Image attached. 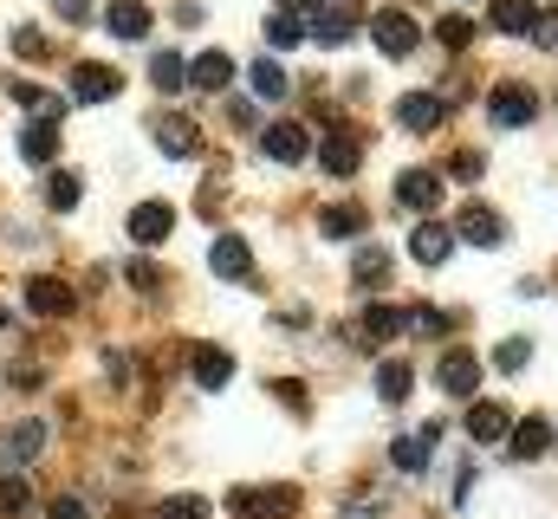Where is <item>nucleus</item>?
Returning a JSON list of instances; mask_svg holds the SVG:
<instances>
[{"instance_id": "nucleus-7", "label": "nucleus", "mask_w": 558, "mask_h": 519, "mask_svg": "<svg viewBox=\"0 0 558 519\" xmlns=\"http://www.w3.org/2000/svg\"><path fill=\"white\" fill-rule=\"evenodd\" d=\"M507 448H513L520 461H539V455L553 448V415H513V429H507Z\"/></svg>"}, {"instance_id": "nucleus-42", "label": "nucleus", "mask_w": 558, "mask_h": 519, "mask_svg": "<svg viewBox=\"0 0 558 519\" xmlns=\"http://www.w3.org/2000/svg\"><path fill=\"white\" fill-rule=\"evenodd\" d=\"M52 519H85V500H78V494H59V500H52Z\"/></svg>"}, {"instance_id": "nucleus-45", "label": "nucleus", "mask_w": 558, "mask_h": 519, "mask_svg": "<svg viewBox=\"0 0 558 519\" xmlns=\"http://www.w3.org/2000/svg\"><path fill=\"white\" fill-rule=\"evenodd\" d=\"M318 0H279V13H312Z\"/></svg>"}, {"instance_id": "nucleus-24", "label": "nucleus", "mask_w": 558, "mask_h": 519, "mask_svg": "<svg viewBox=\"0 0 558 519\" xmlns=\"http://www.w3.org/2000/svg\"><path fill=\"white\" fill-rule=\"evenodd\" d=\"M487 20H494V33H533L539 26V7L533 0H494Z\"/></svg>"}, {"instance_id": "nucleus-12", "label": "nucleus", "mask_w": 558, "mask_h": 519, "mask_svg": "<svg viewBox=\"0 0 558 519\" xmlns=\"http://www.w3.org/2000/svg\"><path fill=\"white\" fill-rule=\"evenodd\" d=\"M441 118H448V105H441L435 92H410V98H397V124H403V130H416V136L441 130Z\"/></svg>"}, {"instance_id": "nucleus-18", "label": "nucleus", "mask_w": 558, "mask_h": 519, "mask_svg": "<svg viewBox=\"0 0 558 519\" xmlns=\"http://www.w3.org/2000/svg\"><path fill=\"white\" fill-rule=\"evenodd\" d=\"M351 33H357V13H351V7H312V39L344 46Z\"/></svg>"}, {"instance_id": "nucleus-40", "label": "nucleus", "mask_w": 558, "mask_h": 519, "mask_svg": "<svg viewBox=\"0 0 558 519\" xmlns=\"http://www.w3.org/2000/svg\"><path fill=\"white\" fill-rule=\"evenodd\" d=\"M13 52H20V59H46V33H39V26H20V33H13Z\"/></svg>"}, {"instance_id": "nucleus-28", "label": "nucleus", "mask_w": 558, "mask_h": 519, "mask_svg": "<svg viewBox=\"0 0 558 519\" xmlns=\"http://www.w3.org/2000/svg\"><path fill=\"white\" fill-rule=\"evenodd\" d=\"M20 156H26V162H52V156H59V130L52 124H26L20 130Z\"/></svg>"}, {"instance_id": "nucleus-1", "label": "nucleus", "mask_w": 558, "mask_h": 519, "mask_svg": "<svg viewBox=\"0 0 558 519\" xmlns=\"http://www.w3.org/2000/svg\"><path fill=\"white\" fill-rule=\"evenodd\" d=\"M228 514L234 519H292L299 514V487L274 481V487H234L228 494Z\"/></svg>"}, {"instance_id": "nucleus-21", "label": "nucleus", "mask_w": 558, "mask_h": 519, "mask_svg": "<svg viewBox=\"0 0 558 519\" xmlns=\"http://www.w3.org/2000/svg\"><path fill=\"white\" fill-rule=\"evenodd\" d=\"M403 331H410V312H403V305H371V312H364V338H371V345H390V338H403Z\"/></svg>"}, {"instance_id": "nucleus-38", "label": "nucleus", "mask_w": 558, "mask_h": 519, "mask_svg": "<svg viewBox=\"0 0 558 519\" xmlns=\"http://www.w3.org/2000/svg\"><path fill=\"white\" fill-rule=\"evenodd\" d=\"M410 325H416V331H428V338H441V331L454 325V312H441V305H416V312H410Z\"/></svg>"}, {"instance_id": "nucleus-13", "label": "nucleus", "mask_w": 558, "mask_h": 519, "mask_svg": "<svg viewBox=\"0 0 558 519\" xmlns=\"http://www.w3.org/2000/svg\"><path fill=\"white\" fill-rule=\"evenodd\" d=\"M260 149L274 162H305L312 156V136H305V124H267L260 130Z\"/></svg>"}, {"instance_id": "nucleus-6", "label": "nucleus", "mask_w": 558, "mask_h": 519, "mask_svg": "<svg viewBox=\"0 0 558 519\" xmlns=\"http://www.w3.org/2000/svg\"><path fill=\"white\" fill-rule=\"evenodd\" d=\"M149 136H156L162 156H195V149H202V130H195V118H182V111H162V118L149 124Z\"/></svg>"}, {"instance_id": "nucleus-9", "label": "nucleus", "mask_w": 558, "mask_h": 519, "mask_svg": "<svg viewBox=\"0 0 558 519\" xmlns=\"http://www.w3.org/2000/svg\"><path fill=\"white\" fill-rule=\"evenodd\" d=\"M435 384H441V396H474L481 389V358L474 351H448L435 364Z\"/></svg>"}, {"instance_id": "nucleus-10", "label": "nucleus", "mask_w": 558, "mask_h": 519, "mask_svg": "<svg viewBox=\"0 0 558 519\" xmlns=\"http://www.w3.org/2000/svg\"><path fill=\"white\" fill-rule=\"evenodd\" d=\"M189 377L202 389H228V377H234V358L221 351V345H189Z\"/></svg>"}, {"instance_id": "nucleus-36", "label": "nucleus", "mask_w": 558, "mask_h": 519, "mask_svg": "<svg viewBox=\"0 0 558 519\" xmlns=\"http://www.w3.org/2000/svg\"><path fill=\"white\" fill-rule=\"evenodd\" d=\"M526 358H533V338H507V345L494 351V364H500L507 377H513V371H526Z\"/></svg>"}, {"instance_id": "nucleus-27", "label": "nucleus", "mask_w": 558, "mask_h": 519, "mask_svg": "<svg viewBox=\"0 0 558 519\" xmlns=\"http://www.w3.org/2000/svg\"><path fill=\"white\" fill-rule=\"evenodd\" d=\"M410 389H416V371H410L403 358H390V364H377V396H384V402H403Z\"/></svg>"}, {"instance_id": "nucleus-43", "label": "nucleus", "mask_w": 558, "mask_h": 519, "mask_svg": "<svg viewBox=\"0 0 558 519\" xmlns=\"http://www.w3.org/2000/svg\"><path fill=\"white\" fill-rule=\"evenodd\" d=\"M274 396H279V402H292V409H305V389H299V384H274Z\"/></svg>"}, {"instance_id": "nucleus-14", "label": "nucleus", "mask_w": 558, "mask_h": 519, "mask_svg": "<svg viewBox=\"0 0 558 519\" xmlns=\"http://www.w3.org/2000/svg\"><path fill=\"white\" fill-rule=\"evenodd\" d=\"M448 254H454V228H448V221H416V234H410V260L441 266Z\"/></svg>"}, {"instance_id": "nucleus-44", "label": "nucleus", "mask_w": 558, "mask_h": 519, "mask_svg": "<svg viewBox=\"0 0 558 519\" xmlns=\"http://www.w3.org/2000/svg\"><path fill=\"white\" fill-rule=\"evenodd\" d=\"M52 13L59 20H85V0H52Z\"/></svg>"}, {"instance_id": "nucleus-20", "label": "nucleus", "mask_w": 558, "mask_h": 519, "mask_svg": "<svg viewBox=\"0 0 558 519\" xmlns=\"http://www.w3.org/2000/svg\"><path fill=\"white\" fill-rule=\"evenodd\" d=\"M397 202H403V208H435V202H441V176L403 169V176H397Z\"/></svg>"}, {"instance_id": "nucleus-39", "label": "nucleus", "mask_w": 558, "mask_h": 519, "mask_svg": "<svg viewBox=\"0 0 558 519\" xmlns=\"http://www.w3.org/2000/svg\"><path fill=\"white\" fill-rule=\"evenodd\" d=\"M162 519H208V500L202 494H175V500H162Z\"/></svg>"}, {"instance_id": "nucleus-8", "label": "nucleus", "mask_w": 558, "mask_h": 519, "mask_svg": "<svg viewBox=\"0 0 558 519\" xmlns=\"http://www.w3.org/2000/svg\"><path fill=\"white\" fill-rule=\"evenodd\" d=\"M175 234V208L169 202H143V208H131V241L137 248H162Z\"/></svg>"}, {"instance_id": "nucleus-30", "label": "nucleus", "mask_w": 558, "mask_h": 519, "mask_svg": "<svg viewBox=\"0 0 558 519\" xmlns=\"http://www.w3.org/2000/svg\"><path fill=\"white\" fill-rule=\"evenodd\" d=\"M318 234H325V241H351V234H364V208H325V215H318Z\"/></svg>"}, {"instance_id": "nucleus-23", "label": "nucleus", "mask_w": 558, "mask_h": 519, "mask_svg": "<svg viewBox=\"0 0 558 519\" xmlns=\"http://www.w3.org/2000/svg\"><path fill=\"white\" fill-rule=\"evenodd\" d=\"M105 26H111L118 39H143V33H149V7H143V0H111Z\"/></svg>"}, {"instance_id": "nucleus-25", "label": "nucleus", "mask_w": 558, "mask_h": 519, "mask_svg": "<svg viewBox=\"0 0 558 519\" xmlns=\"http://www.w3.org/2000/svg\"><path fill=\"white\" fill-rule=\"evenodd\" d=\"M247 85H254L267 105H279V98L292 92V79H286V65H279V59H254V65H247Z\"/></svg>"}, {"instance_id": "nucleus-46", "label": "nucleus", "mask_w": 558, "mask_h": 519, "mask_svg": "<svg viewBox=\"0 0 558 519\" xmlns=\"http://www.w3.org/2000/svg\"><path fill=\"white\" fill-rule=\"evenodd\" d=\"M0 325H7V312H0Z\"/></svg>"}, {"instance_id": "nucleus-3", "label": "nucleus", "mask_w": 558, "mask_h": 519, "mask_svg": "<svg viewBox=\"0 0 558 519\" xmlns=\"http://www.w3.org/2000/svg\"><path fill=\"white\" fill-rule=\"evenodd\" d=\"M487 118L500 130H520L539 118V98H533V85H494V98H487Z\"/></svg>"}, {"instance_id": "nucleus-41", "label": "nucleus", "mask_w": 558, "mask_h": 519, "mask_svg": "<svg viewBox=\"0 0 558 519\" xmlns=\"http://www.w3.org/2000/svg\"><path fill=\"white\" fill-rule=\"evenodd\" d=\"M448 176H454V182H481V176H487V162H481L474 149H461V156L448 162Z\"/></svg>"}, {"instance_id": "nucleus-31", "label": "nucleus", "mask_w": 558, "mask_h": 519, "mask_svg": "<svg viewBox=\"0 0 558 519\" xmlns=\"http://www.w3.org/2000/svg\"><path fill=\"white\" fill-rule=\"evenodd\" d=\"M39 448H46V429H39V422H20V429L7 435V455H13V468H26Z\"/></svg>"}, {"instance_id": "nucleus-17", "label": "nucleus", "mask_w": 558, "mask_h": 519, "mask_svg": "<svg viewBox=\"0 0 558 519\" xmlns=\"http://www.w3.org/2000/svg\"><path fill=\"white\" fill-rule=\"evenodd\" d=\"M507 429H513V409L507 402H474L468 409V435L474 442H507Z\"/></svg>"}, {"instance_id": "nucleus-29", "label": "nucleus", "mask_w": 558, "mask_h": 519, "mask_svg": "<svg viewBox=\"0 0 558 519\" xmlns=\"http://www.w3.org/2000/svg\"><path fill=\"white\" fill-rule=\"evenodd\" d=\"M149 85L169 98V92H182V85H189V65H182L175 52H156V59H149Z\"/></svg>"}, {"instance_id": "nucleus-5", "label": "nucleus", "mask_w": 558, "mask_h": 519, "mask_svg": "<svg viewBox=\"0 0 558 519\" xmlns=\"http://www.w3.org/2000/svg\"><path fill=\"white\" fill-rule=\"evenodd\" d=\"M78 299H72V286L65 279H52V273H26V312H39V318H65Z\"/></svg>"}, {"instance_id": "nucleus-4", "label": "nucleus", "mask_w": 558, "mask_h": 519, "mask_svg": "<svg viewBox=\"0 0 558 519\" xmlns=\"http://www.w3.org/2000/svg\"><path fill=\"white\" fill-rule=\"evenodd\" d=\"M454 241H468V248H500V241H507V221H500L494 208L468 202V208L454 215Z\"/></svg>"}, {"instance_id": "nucleus-34", "label": "nucleus", "mask_w": 558, "mask_h": 519, "mask_svg": "<svg viewBox=\"0 0 558 519\" xmlns=\"http://www.w3.org/2000/svg\"><path fill=\"white\" fill-rule=\"evenodd\" d=\"M435 39H441L448 52H468V46H474V20H461V13H448V20L435 26Z\"/></svg>"}, {"instance_id": "nucleus-19", "label": "nucleus", "mask_w": 558, "mask_h": 519, "mask_svg": "<svg viewBox=\"0 0 558 519\" xmlns=\"http://www.w3.org/2000/svg\"><path fill=\"white\" fill-rule=\"evenodd\" d=\"M189 85H195V92H228V85H234V59H228V52H202V59L189 65Z\"/></svg>"}, {"instance_id": "nucleus-2", "label": "nucleus", "mask_w": 558, "mask_h": 519, "mask_svg": "<svg viewBox=\"0 0 558 519\" xmlns=\"http://www.w3.org/2000/svg\"><path fill=\"white\" fill-rule=\"evenodd\" d=\"M371 39H377V52H390V59H410L422 46V26L410 13H397V7H384V13H371Z\"/></svg>"}, {"instance_id": "nucleus-37", "label": "nucleus", "mask_w": 558, "mask_h": 519, "mask_svg": "<svg viewBox=\"0 0 558 519\" xmlns=\"http://www.w3.org/2000/svg\"><path fill=\"white\" fill-rule=\"evenodd\" d=\"M26 500H33V487L20 474H0V514H26Z\"/></svg>"}, {"instance_id": "nucleus-11", "label": "nucleus", "mask_w": 558, "mask_h": 519, "mask_svg": "<svg viewBox=\"0 0 558 519\" xmlns=\"http://www.w3.org/2000/svg\"><path fill=\"white\" fill-rule=\"evenodd\" d=\"M124 92V79L111 72V65H72V98L78 105H105V98H118Z\"/></svg>"}, {"instance_id": "nucleus-16", "label": "nucleus", "mask_w": 558, "mask_h": 519, "mask_svg": "<svg viewBox=\"0 0 558 519\" xmlns=\"http://www.w3.org/2000/svg\"><path fill=\"white\" fill-rule=\"evenodd\" d=\"M318 162H325L331 176H357V162H364V143H357L351 130H331V136L318 143Z\"/></svg>"}, {"instance_id": "nucleus-26", "label": "nucleus", "mask_w": 558, "mask_h": 519, "mask_svg": "<svg viewBox=\"0 0 558 519\" xmlns=\"http://www.w3.org/2000/svg\"><path fill=\"white\" fill-rule=\"evenodd\" d=\"M13 98L33 111V124H59V118H65V98H59V92H39V85H13Z\"/></svg>"}, {"instance_id": "nucleus-22", "label": "nucleus", "mask_w": 558, "mask_h": 519, "mask_svg": "<svg viewBox=\"0 0 558 519\" xmlns=\"http://www.w3.org/2000/svg\"><path fill=\"white\" fill-rule=\"evenodd\" d=\"M441 442V429H422V435H403L397 448H390V461H397V474H422L428 468V448Z\"/></svg>"}, {"instance_id": "nucleus-35", "label": "nucleus", "mask_w": 558, "mask_h": 519, "mask_svg": "<svg viewBox=\"0 0 558 519\" xmlns=\"http://www.w3.org/2000/svg\"><path fill=\"white\" fill-rule=\"evenodd\" d=\"M267 39H274L279 52L299 46V39H305V20H299V13H274V20H267Z\"/></svg>"}, {"instance_id": "nucleus-32", "label": "nucleus", "mask_w": 558, "mask_h": 519, "mask_svg": "<svg viewBox=\"0 0 558 519\" xmlns=\"http://www.w3.org/2000/svg\"><path fill=\"white\" fill-rule=\"evenodd\" d=\"M78 195H85V189H78V176H65V169H52V176H46V202H52L59 215H72V208H78Z\"/></svg>"}, {"instance_id": "nucleus-33", "label": "nucleus", "mask_w": 558, "mask_h": 519, "mask_svg": "<svg viewBox=\"0 0 558 519\" xmlns=\"http://www.w3.org/2000/svg\"><path fill=\"white\" fill-rule=\"evenodd\" d=\"M351 273H357V286H384V279H390V254H384V248H364Z\"/></svg>"}, {"instance_id": "nucleus-15", "label": "nucleus", "mask_w": 558, "mask_h": 519, "mask_svg": "<svg viewBox=\"0 0 558 519\" xmlns=\"http://www.w3.org/2000/svg\"><path fill=\"white\" fill-rule=\"evenodd\" d=\"M208 266H215V279H254V248H247L241 234H221L215 254H208Z\"/></svg>"}]
</instances>
